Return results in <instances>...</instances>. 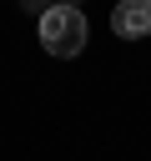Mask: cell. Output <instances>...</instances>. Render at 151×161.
Instances as JSON below:
<instances>
[{
	"mask_svg": "<svg viewBox=\"0 0 151 161\" xmlns=\"http://www.w3.org/2000/svg\"><path fill=\"white\" fill-rule=\"evenodd\" d=\"M86 35H91V25H86L81 5H50V10H40V45L50 55H60V60L81 55Z\"/></svg>",
	"mask_w": 151,
	"mask_h": 161,
	"instance_id": "1",
	"label": "cell"
},
{
	"mask_svg": "<svg viewBox=\"0 0 151 161\" xmlns=\"http://www.w3.org/2000/svg\"><path fill=\"white\" fill-rule=\"evenodd\" d=\"M111 30H116L121 40L151 35V0H121V5L111 10Z\"/></svg>",
	"mask_w": 151,
	"mask_h": 161,
	"instance_id": "2",
	"label": "cell"
},
{
	"mask_svg": "<svg viewBox=\"0 0 151 161\" xmlns=\"http://www.w3.org/2000/svg\"><path fill=\"white\" fill-rule=\"evenodd\" d=\"M35 5H40V0H25V10H35Z\"/></svg>",
	"mask_w": 151,
	"mask_h": 161,
	"instance_id": "3",
	"label": "cell"
},
{
	"mask_svg": "<svg viewBox=\"0 0 151 161\" xmlns=\"http://www.w3.org/2000/svg\"><path fill=\"white\" fill-rule=\"evenodd\" d=\"M55 5H70V0H55Z\"/></svg>",
	"mask_w": 151,
	"mask_h": 161,
	"instance_id": "4",
	"label": "cell"
}]
</instances>
